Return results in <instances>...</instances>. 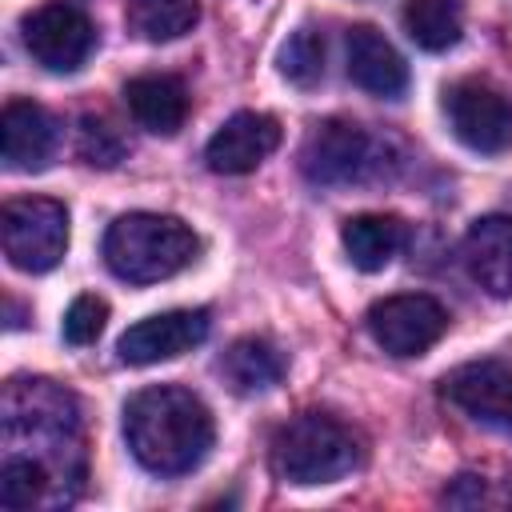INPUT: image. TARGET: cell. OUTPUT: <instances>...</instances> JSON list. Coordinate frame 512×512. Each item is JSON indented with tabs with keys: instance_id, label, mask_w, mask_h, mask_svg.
I'll list each match as a JSON object with an SVG mask.
<instances>
[{
	"instance_id": "7402d4cb",
	"label": "cell",
	"mask_w": 512,
	"mask_h": 512,
	"mask_svg": "<svg viewBox=\"0 0 512 512\" xmlns=\"http://www.w3.org/2000/svg\"><path fill=\"white\" fill-rule=\"evenodd\" d=\"M76 152L92 168H116L128 156V140L120 136V128L112 120L88 112V116H80V128H76Z\"/></svg>"
},
{
	"instance_id": "8fae6325",
	"label": "cell",
	"mask_w": 512,
	"mask_h": 512,
	"mask_svg": "<svg viewBox=\"0 0 512 512\" xmlns=\"http://www.w3.org/2000/svg\"><path fill=\"white\" fill-rule=\"evenodd\" d=\"M440 396L480 424L512 428V364L508 360H468L440 380Z\"/></svg>"
},
{
	"instance_id": "9a60e30c",
	"label": "cell",
	"mask_w": 512,
	"mask_h": 512,
	"mask_svg": "<svg viewBox=\"0 0 512 512\" xmlns=\"http://www.w3.org/2000/svg\"><path fill=\"white\" fill-rule=\"evenodd\" d=\"M344 56H348V76L356 88H364L368 96H400L408 88V64L404 56L384 40V32H376L372 24H352L344 36Z\"/></svg>"
},
{
	"instance_id": "277c9868",
	"label": "cell",
	"mask_w": 512,
	"mask_h": 512,
	"mask_svg": "<svg viewBox=\"0 0 512 512\" xmlns=\"http://www.w3.org/2000/svg\"><path fill=\"white\" fill-rule=\"evenodd\" d=\"M200 252L196 232L180 216L124 212L104 232V264L128 284H156L184 272Z\"/></svg>"
},
{
	"instance_id": "4fadbf2b",
	"label": "cell",
	"mask_w": 512,
	"mask_h": 512,
	"mask_svg": "<svg viewBox=\"0 0 512 512\" xmlns=\"http://www.w3.org/2000/svg\"><path fill=\"white\" fill-rule=\"evenodd\" d=\"M464 272L472 284H480L488 296L508 300L512 296V216H480L460 244Z\"/></svg>"
},
{
	"instance_id": "5bb4252c",
	"label": "cell",
	"mask_w": 512,
	"mask_h": 512,
	"mask_svg": "<svg viewBox=\"0 0 512 512\" xmlns=\"http://www.w3.org/2000/svg\"><path fill=\"white\" fill-rule=\"evenodd\" d=\"M0 148L12 172H40L56 152V120L36 100H8L0 112Z\"/></svg>"
},
{
	"instance_id": "ac0fdd59",
	"label": "cell",
	"mask_w": 512,
	"mask_h": 512,
	"mask_svg": "<svg viewBox=\"0 0 512 512\" xmlns=\"http://www.w3.org/2000/svg\"><path fill=\"white\" fill-rule=\"evenodd\" d=\"M284 356L272 340L264 336H240L224 356H220V376L232 384V392L252 396V392H268L284 380Z\"/></svg>"
},
{
	"instance_id": "7c38bea8",
	"label": "cell",
	"mask_w": 512,
	"mask_h": 512,
	"mask_svg": "<svg viewBox=\"0 0 512 512\" xmlns=\"http://www.w3.org/2000/svg\"><path fill=\"white\" fill-rule=\"evenodd\" d=\"M280 120L268 112H236L228 116L208 148H204V164L220 176H244L252 168H260L276 148H280Z\"/></svg>"
},
{
	"instance_id": "2e32d148",
	"label": "cell",
	"mask_w": 512,
	"mask_h": 512,
	"mask_svg": "<svg viewBox=\"0 0 512 512\" xmlns=\"http://www.w3.org/2000/svg\"><path fill=\"white\" fill-rule=\"evenodd\" d=\"M124 104H128L132 120L156 136H172L188 120V88H184V80H176L168 72L132 76L124 84Z\"/></svg>"
},
{
	"instance_id": "ba28073f",
	"label": "cell",
	"mask_w": 512,
	"mask_h": 512,
	"mask_svg": "<svg viewBox=\"0 0 512 512\" xmlns=\"http://www.w3.org/2000/svg\"><path fill=\"white\" fill-rule=\"evenodd\" d=\"M364 324H368V336L388 356H424L448 332V312L428 292H400V296L376 300Z\"/></svg>"
},
{
	"instance_id": "30bf717a",
	"label": "cell",
	"mask_w": 512,
	"mask_h": 512,
	"mask_svg": "<svg viewBox=\"0 0 512 512\" xmlns=\"http://www.w3.org/2000/svg\"><path fill=\"white\" fill-rule=\"evenodd\" d=\"M212 328V312L208 308H172V312H156L140 324H132L120 340H116V352L124 364H160V360H176L184 356L188 348L204 344Z\"/></svg>"
},
{
	"instance_id": "5b68a950",
	"label": "cell",
	"mask_w": 512,
	"mask_h": 512,
	"mask_svg": "<svg viewBox=\"0 0 512 512\" xmlns=\"http://www.w3.org/2000/svg\"><path fill=\"white\" fill-rule=\"evenodd\" d=\"M300 172L316 188H352L388 176V140L372 136L348 116L312 124L300 144Z\"/></svg>"
},
{
	"instance_id": "603a6c76",
	"label": "cell",
	"mask_w": 512,
	"mask_h": 512,
	"mask_svg": "<svg viewBox=\"0 0 512 512\" xmlns=\"http://www.w3.org/2000/svg\"><path fill=\"white\" fill-rule=\"evenodd\" d=\"M104 320H108V304L92 292L76 296L72 308L64 312V340L84 348V344H96V336L104 332Z\"/></svg>"
},
{
	"instance_id": "e0dca14e",
	"label": "cell",
	"mask_w": 512,
	"mask_h": 512,
	"mask_svg": "<svg viewBox=\"0 0 512 512\" xmlns=\"http://www.w3.org/2000/svg\"><path fill=\"white\" fill-rule=\"evenodd\" d=\"M340 244H344L348 260L360 272H380V268H388L404 252L408 224L400 216H392V212H360V216L344 220Z\"/></svg>"
},
{
	"instance_id": "ffe728a7",
	"label": "cell",
	"mask_w": 512,
	"mask_h": 512,
	"mask_svg": "<svg viewBox=\"0 0 512 512\" xmlns=\"http://www.w3.org/2000/svg\"><path fill=\"white\" fill-rule=\"evenodd\" d=\"M200 20V0H128V24L140 40L164 44L192 32Z\"/></svg>"
},
{
	"instance_id": "9c48e42d",
	"label": "cell",
	"mask_w": 512,
	"mask_h": 512,
	"mask_svg": "<svg viewBox=\"0 0 512 512\" xmlns=\"http://www.w3.org/2000/svg\"><path fill=\"white\" fill-rule=\"evenodd\" d=\"M20 36L28 56L48 72H76L96 48L92 20L68 0H48L36 12H28L20 20Z\"/></svg>"
},
{
	"instance_id": "6da1fadb",
	"label": "cell",
	"mask_w": 512,
	"mask_h": 512,
	"mask_svg": "<svg viewBox=\"0 0 512 512\" xmlns=\"http://www.w3.org/2000/svg\"><path fill=\"white\" fill-rule=\"evenodd\" d=\"M88 476L84 420L68 388L52 380H12L4 388V464L0 504L64 508L80 496Z\"/></svg>"
},
{
	"instance_id": "7a4b0ae2",
	"label": "cell",
	"mask_w": 512,
	"mask_h": 512,
	"mask_svg": "<svg viewBox=\"0 0 512 512\" xmlns=\"http://www.w3.org/2000/svg\"><path fill=\"white\" fill-rule=\"evenodd\" d=\"M124 440L140 468L156 476H184L208 456L216 424L196 392L180 384H152L124 404Z\"/></svg>"
},
{
	"instance_id": "d6986e66",
	"label": "cell",
	"mask_w": 512,
	"mask_h": 512,
	"mask_svg": "<svg viewBox=\"0 0 512 512\" xmlns=\"http://www.w3.org/2000/svg\"><path fill=\"white\" fill-rule=\"evenodd\" d=\"M404 32L424 52H448L464 32V0H404Z\"/></svg>"
},
{
	"instance_id": "52a82bcc",
	"label": "cell",
	"mask_w": 512,
	"mask_h": 512,
	"mask_svg": "<svg viewBox=\"0 0 512 512\" xmlns=\"http://www.w3.org/2000/svg\"><path fill=\"white\" fill-rule=\"evenodd\" d=\"M444 112L452 124V136L480 152V156H496L504 148H512V100L480 80V76H464L444 92Z\"/></svg>"
},
{
	"instance_id": "8992f818",
	"label": "cell",
	"mask_w": 512,
	"mask_h": 512,
	"mask_svg": "<svg viewBox=\"0 0 512 512\" xmlns=\"http://www.w3.org/2000/svg\"><path fill=\"white\" fill-rule=\"evenodd\" d=\"M0 244L12 268L52 272L68 252V208L52 196H20L0 208Z\"/></svg>"
},
{
	"instance_id": "3957f363",
	"label": "cell",
	"mask_w": 512,
	"mask_h": 512,
	"mask_svg": "<svg viewBox=\"0 0 512 512\" xmlns=\"http://www.w3.org/2000/svg\"><path fill=\"white\" fill-rule=\"evenodd\" d=\"M268 464L276 480L296 488L332 484L364 464V444L344 420L328 412H300L272 432Z\"/></svg>"
},
{
	"instance_id": "44dd1931",
	"label": "cell",
	"mask_w": 512,
	"mask_h": 512,
	"mask_svg": "<svg viewBox=\"0 0 512 512\" xmlns=\"http://www.w3.org/2000/svg\"><path fill=\"white\" fill-rule=\"evenodd\" d=\"M276 68L288 84L296 88H312L320 76H324V36L316 28H296L284 44H280V56H276Z\"/></svg>"
}]
</instances>
